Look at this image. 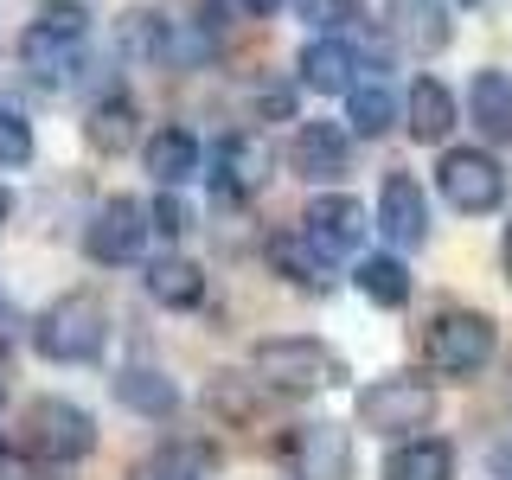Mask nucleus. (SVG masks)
Returning <instances> with one entry per match:
<instances>
[{
  "instance_id": "473e14b6",
  "label": "nucleus",
  "mask_w": 512,
  "mask_h": 480,
  "mask_svg": "<svg viewBox=\"0 0 512 480\" xmlns=\"http://www.w3.org/2000/svg\"><path fill=\"white\" fill-rule=\"evenodd\" d=\"M244 20H269V13H282V0H231Z\"/></svg>"
},
{
  "instance_id": "f704fd0d",
  "label": "nucleus",
  "mask_w": 512,
  "mask_h": 480,
  "mask_svg": "<svg viewBox=\"0 0 512 480\" xmlns=\"http://www.w3.org/2000/svg\"><path fill=\"white\" fill-rule=\"evenodd\" d=\"M7 218H13V192L0 186V224H7Z\"/></svg>"
},
{
  "instance_id": "e433bc0d",
  "label": "nucleus",
  "mask_w": 512,
  "mask_h": 480,
  "mask_svg": "<svg viewBox=\"0 0 512 480\" xmlns=\"http://www.w3.org/2000/svg\"><path fill=\"white\" fill-rule=\"evenodd\" d=\"M0 404H7V391H0Z\"/></svg>"
},
{
  "instance_id": "9d476101",
  "label": "nucleus",
  "mask_w": 512,
  "mask_h": 480,
  "mask_svg": "<svg viewBox=\"0 0 512 480\" xmlns=\"http://www.w3.org/2000/svg\"><path fill=\"white\" fill-rule=\"evenodd\" d=\"M378 231L391 237L397 250H423L429 244V192L410 180V173H391L378 192Z\"/></svg>"
},
{
  "instance_id": "2eb2a0df",
  "label": "nucleus",
  "mask_w": 512,
  "mask_h": 480,
  "mask_svg": "<svg viewBox=\"0 0 512 480\" xmlns=\"http://www.w3.org/2000/svg\"><path fill=\"white\" fill-rule=\"evenodd\" d=\"M212 180L218 192H231V199H244L269 180V148L256 135H224V148L212 154Z\"/></svg>"
},
{
  "instance_id": "412c9836",
  "label": "nucleus",
  "mask_w": 512,
  "mask_h": 480,
  "mask_svg": "<svg viewBox=\"0 0 512 480\" xmlns=\"http://www.w3.org/2000/svg\"><path fill=\"white\" fill-rule=\"evenodd\" d=\"M20 58H26V71L39 77L45 90L71 84V71L84 64V58H77V39H58V32H45V26H32L26 39H20Z\"/></svg>"
},
{
  "instance_id": "4be33fe9",
  "label": "nucleus",
  "mask_w": 512,
  "mask_h": 480,
  "mask_svg": "<svg viewBox=\"0 0 512 480\" xmlns=\"http://www.w3.org/2000/svg\"><path fill=\"white\" fill-rule=\"evenodd\" d=\"M352 71H359V58H352L346 39H314L301 45V84L333 96V90H352Z\"/></svg>"
},
{
  "instance_id": "6ab92c4d",
  "label": "nucleus",
  "mask_w": 512,
  "mask_h": 480,
  "mask_svg": "<svg viewBox=\"0 0 512 480\" xmlns=\"http://www.w3.org/2000/svg\"><path fill=\"white\" fill-rule=\"evenodd\" d=\"M384 480H455V448L436 436H410L384 455Z\"/></svg>"
},
{
  "instance_id": "4c0bfd02",
  "label": "nucleus",
  "mask_w": 512,
  "mask_h": 480,
  "mask_svg": "<svg viewBox=\"0 0 512 480\" xmlns=\"http://www.w3.org/2000/svg\"><path fill=\"white\" fill-rule=\"evenodd\" d=\"M461 7H474V0H461Z\"/></svg>"
},
{
  "instance_id": "cd10ccee",
  "label": "nucleus",
  "mask_w": 512,
  "mask_h": 480,
  "mask_svg": "<svg viewBox=\"0 0 512 480\" xmlns=\"http://www.w3.org/2000/svg\"><path fill=\"white\" fill-rule=\"evenodd\" d=\"M288 7H295L308 26H320V32H340V26L365 20V0H288Z\"/></svg>"
},
{
  "instance_id": "20e7f679",
  "label": "nucleus",
  "mask_w": 512,
  "mask_h": 480,
  "mask_svg": "<svg viewBox=\"0 0 512 480\" xmlns=\"http://www.w3.org/2000/svg\"><path fill=\"white\" fill-rule=\"evenodd\" d=\"M26 448L45 461V468H64V461H84L96 448V423L90 410L64 404V397H32L26 404Z\"/></svg>"
},
{
  "instance_id": "7ed1b4c3",
  "label": "nucleus",
  "mask_w": 512,
  "mask_h": 480,
  "mask_svg": "<svg viewBox=\"0 0 512 480\" xmlns=\"http://www.w3.org/2000/svg\"><path fill=\"white\" fill-rule=\"evenodd\" d=\"M352 410L372 436H410V429H429V416H436V384L416 372H391L365 384Z\"/></svg>"
},
{
  "instance_id": "72a5a7b5",
  "label": "nucleus",
  "mask_w": 512,
  "mask_h": 480,
  "mask_svg": "<svg viewBox=\"0 0 512 480\" xmlns=\"http://www.w3.org/2000/svg\"><path fill=\"white\" fill-rule=\"evenodd\" d=\"M500 263H506V282H512V224H506V237H500Z\"/></svg>"
},
{
  "instance_id": "b1692460",
  "label": "nucleus",
  "mask_w": 512,
  "mask_h": 480,
  "mask_svg": "<svg viewBox=\"0 0 512 480\" xmlns=\"http://www.w3.org/2000/svg\"><path fill=\"white\" fill-rule=\"evenodd\" d=\"M346 135H359V141H378V135H391L397 128V96L384 90V84H352L346 90Z\"/></svg>"
},
{
  "instance_id": "c756f323",
  "label": "nucleus",
  "mask_w": 512,
  "mask_h": 480,
  "mask_svg": "<svg viewBox=\"0 0 512 480\" xmlns=\"http://www.w3.org/2000/svg\"><path fill=\"white\" fill-rule=\"evenodd\" d=\"M148 231H154V237H167V244H180V237L192 231V212H186L180 199H173V192H160V199L148 205Z\"/></svg>"
},
{
  "instance_id": "2f4dec72",
  "label": "nucleus",
  "mask_w": 512,
  "mask_h": 480,
  "mask_svg": "<svg viewBox=\"0 0 512 480\" xmlns=\"http://www.w3.org/2000/svg\"><path fill=\"white\" fill-rule=\"evenodd\" d=\"M13 346H20V314L0 301V352H13Z\"/></svg>"
},
{
  "instance_id": "7c9ffc66",
  "label": "nucleus",
  "mask_w": 512,
  "mask_h": 480,
  "mask_svg": "<svg viewBox=\"0 0 512 480\" xmlns=\"http://www.w3.org/2000/svg\"><path fill=\"white\" fill-rule=\"evenodd\" d=\"M39 26L58 32V39H84V7H77V0H52V7L39 13Z\"/></svg>"
},
{
  "instance_id": "4468645a",
  "label": "nucleus",
  "mask_w": 512,
  "mask_h": 480,
  "mask_svg": "<svg viewBox=\"0 0 512 480\" xmlns=\"http://www.w3.org/2000/svg\"><path fill=\"white\" fill-rule=\"evenodd\" d=\"M141 160H148V173L160 186H186V180H199V167H205V148H199V135L192 128H154L148 135V148H141Z\"/></svg>"
},
{
  "instance_id": "f8f14e48",
  "label": "nucleus",
  "mask_w": 512,
  "mask_h": 480,
  "mask_svg": "<svg viewBox=\"0 0 512 480\" xmlns=\"http://www.w3.org/2000/svg\"><path fill=\"white\" fill-rule=\"evenodd\" d=\"M384 26L410 58H436L448 45V0H384Z\"/></svg>"
},
{
  "instance_id": "a211bd4d",
  "label": "nucleus",
  "mask_w": 512,
  "mask_h": 480,
  "mask_svg": "<svg viewBox=\"0 0 512 480\" xmlns=\"http://www.w3.org/2000/svg\"><path fill=\"white\" fill-rule=\"evenodd\" d=\"M263 256H269V269H276L282 282H295V288H314V295H320V288L333 282V276H327V256H320L301 231H276V237L263 244Z\"/></svg>"
},
{
  "instance_id": "0eeeda50",
  "label": "nucleus",
  "mask_w": 512,
  "mask_h": 480,
  "mask_svg": "<svg viewBox=\"0 0 512 480\" xmlns=\"http://www.w3.org/2000/svg\"><path fill=\"white\" fill-rule=\"evenodd\" d=\"M141 244H148V205L128 199V192H122V199H103L90 212V224H84V256L103 263V269L135 263Z\"/></svg>"
},
{
  "instance_id": "f03ea898",
  "label": "nucleus",
  "mask_w": 512,
  "mask_h": 480,
  "mask_svg": "<svg viewBox=\"0 0 512 480\" xmlns=\"http://www.w3.org/2000/svg\"><path fill=\"white\" fill-rule=\"evenodd\" d=\"M250 372L269 384V391H333L346 378V359L327 340H308V333H288V340H263L250 352Z\"/></svg>"
},
{
  "instance_id": "dca6fc26",
  "label": "nucleus",
  "mask_w": 512,
  "mask_h": 480,
  "mask_svg": "<svg viewBox=\"0 0 512 480\" xmlns=\"http://www.w3.org/2000/svg\"><path fill=\"white\" fill-rule=\"evenodd\" d=\"M468 116L487 141H512V71H474Z\"/></svg>"
},
{
  "instance_id": "6e6552de",
  "label": "nucleus",
  "mask_w": 512,
  "mask_h": 480,
  "mask_svg": "<svg viewBox=\"0 0 512 480\" xmlns=\"http://www.w3.org/2000/svg\"><path fill=\"white\" fill-rule=\"evenodd\" d=\"M295 480H352V429L340 423H301L282 442Z\"/></svg>"
},
{
  "instance_id": "a878e982",
  "label": "nucleus",
  "mask_w": 512,
  "mask_h": 480,
  "mask_svg": "<svg viewBox=\"0 0 512 480\" xmlns=\"http://www.w3.org/2000/svg\"><path fill=\"white\" fill-rule=\"evenodd\" d=\"M359 295L378 301V308H404L410 301V269L397 263V256H359Z\"/></svg>"
},
{
  "instance_id": "9b49d317",
  "label": "nucleus",
  "mask_w": 512,
  "mask_h": 480,
  "mask_svg": "<svg viewBox=\"0 0 512 480\" xmlns=\"http://www.w3.org/2000/svg\"><path fill=\"white\" fill-rule=\"evenodd\" d=\"M288 160H295L301 180L327 186V180H340V173H346V160H352V135H346L340 122L308 116V122L295 128V141H288Z\"/></svg>"
},
{
  "instance_id": "393cba45",
  "label": "nucleus",
  "mask_w": 512,
  "mask_h": 480,
  "mask_svg": "<svg viewBox=\"0 0 512 480\" xmlns=\"http://www.w3.org/2000/svg\"><path fill=\"white\" fill-rule=\"evenodd\" d=\"M84 141L96 154H128L135 148V103L128 96H109V103H96L84 116Z\"/></svg>"
},
{
  "instance_id": "f3484780",
  "label": "nucleus",
  "mask_w": 512,
  "mask_h": 480,
  "mask_svg": "<svg viewBox=\"0 0 512 480\" xmlns=\"http://www.w3.org/2000/svg\"><path fill=\"white\" fill-rule=\"evenodd\" d=\"M116 397H122V410H135V416H173L180 410V384L160 372V365H122Z\"/></svg>"
},
{
  "instance_id": "39448f33",
  "label": "nucleus",
  "mask_w": 512,
  "mask_h": 480,
  "mask_svg": "<svg viewBox=\"0 0 512 480\" xmlns=\"http://www.w3.org/2000/svg\"><path fill=\"white\" fill-rule=\"evenodd\" d=\"M429 365L448 378H474V372H487V359H493V320L480 314V308H442L436 320H429Z\"/></svg>"
},
{
  "instance_id": "423d86ee",
  "label": "nucleus",
  "mask_w": 512,
  "mask_h": 480,
  "mask_svg": "<svg viewBox=\"0 0 512 480\" xmlns=\"http://www.w3.org/2000/svg\"><path fill=\"white\" fill-rule=\"evenodd\" d=\"M436 192L461 218H487V212H500V199H506V173L487 148H448L442 167H436Z\"/></svg>"
},
{
  "instance_id": "5701e85b",
  "label": "nucleus",
  "mask_w": 512,
  "mask_h": 480,
  "mask_svg": "<svg viewBox=\"0 0 512 480\" xmlns=\"http://www.w3.org/2000/svg\"><path fill=\"white\" fill-rule=\"evenodd\" d=\"M148 295L160 301V308H199L205 301V269L186 263V256H160V263H148Z\"/></svg>"
},
{
  "instance_id": "c9c22d12",
  "label": "nucleus",
  "mask_w": 512,
  "mask_h": 480,
  "mask_svg": "<svg viewBox=\"0 0 512 480\" xmlns=\"http://www.w3.org/2000/svg\"><path fill=\"white\" fill-rule=\"evenodd\" d=\"M0 468H7V442H0Z\"/></svg>"
},
{
  "instance_id": "f257e3e1",
  "label": "nucleus",
  "mask_w": 512,
  "mask_h": 480,
  "mask_svg": "<svg viewBox=\"0 0 512 480\" xmlns=\"http://www.w3.org/2000/svg\"><path fill=\"white\" fill-rule=\"evenodd\" d=\"M32 346H39L52 365H90V359H103V346H109V308H103V295H90V288L58 295L52 308L39 314V327H32Z\"/></svg>"
},
{
  "instance_id": "1a4fd4ad",
  "label": "nucleus",
  "mask_w": 512,
  "mask_h": 480,
  "mask_svg": "<svg viewBox=\"0 0 512 480\" xmlns=\"http://www.w3.org/2000/svg\"><path fill=\"white\" fill-rule=\"evenodd\" d=\"M365 205L346 199V192H320V199H308V212H301V237L320 250V256H352L365 244Z\"/></svg>"
},
{
  "instance_id": "bb28decb",
  "label": "nucleus",
  "mask_w": 512,
  "mask_h": 480,
  "mask_svg": "<svg viewBox=\"0 0 512 480\" xmlns=\"http://www.w3.org/2000/svg\"><path fill=\"white\" fill-rule=\"evenodd\" d=\"M122 45H128L135 58H167V20H160V13H148V7L128 13V20H122Z\"/></svg>"
},
{
  "instance_id": "aec40b11",
  "label": "nucleus",
  "mask_w": 512,
  "mask_h": 480,
  "mask_svg": "<svg viewBox=\"0 0 512 480\" xmlns=\"http://www.w3.org/2000/svg\"><path fill=\"white\" fill-rule=\"evenodd\" d=\"M212 474H218V448L205 442H167L135 461V480H212Z\"/></svg>"
},
{
  "instance_id": "c85d7f7f",
  "label": "nucleus",
  "mask_w": 512,
  "mask_h": 480,
  "mask_svg": "<svg viewBox=\"0 0 512 480\" xmlns=\"http://www.w3.org/2000/svg\"><path fill=\"white\" fill-rule=\"evenodd\" d=\"M32 160V128H26V116L20 109H0V167H26Z\"/></svg>"
},
{
  "instance_id": "ddd939ff",
  "label": "nucleus",
  "mask_w": 512,
  "mask_h": 480,
  "mask_svg": "<svg viewBox=\"0 0 512 480\" xmlns=\"http://www.w3.org/2000/svg\"><path fill=\"white\" fill-rule=\"evenodd\" d=\"M455 90L442 77H410V90L397 96V122L410 128V141H442L455 128Z\"/></svg>"
}]
</instances>
